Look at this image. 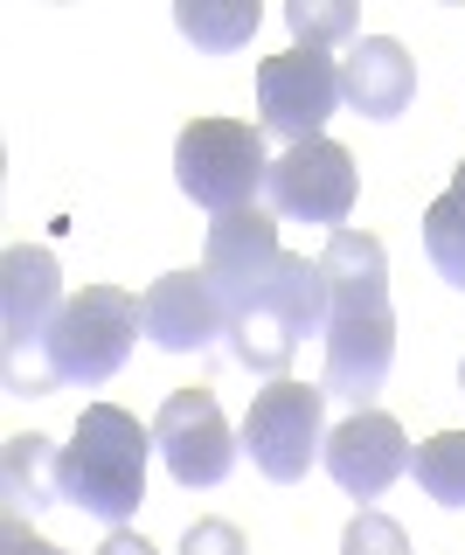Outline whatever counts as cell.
I'll return each mask as SVG.
<instances>
[{
	"mask_svg": "<svg viewBox=\"0 0 465 555\" xmlns=\"http://www.w3.org/2000/svg\"><path fill=\"white\" fill-rule=\"evenodd\" d=\"M326 278V361L320 389L354 410H375L396 361V312H389V250L369 230H334L320 250Z\"/></svg>",
	"mask_w": 465,
	"mask_h": 555,
	"instance_id": "1",
	"label": "cell"
},
{
	"mask_svg": "<svg viewBox=\"0 0 465 555\" xmlns=\"http://www.w3.org/2000/svg\"><path fill=\"white\" fill-rule=\"evenodd\" d=\"M146 459H153V424H140L118 403H91L77 416V438L56 459L63 500L105 528H126L146 500Z\"/></svg>",
	"mask_w": 465,
	"mask_h": 555,
	"instance_id": "2",
	"label": "cell"
},
{
	"mask_svg": "<svg viewBox=\"0 0 465 555\" xmlns=\"http://www.w3.org/2000/svg\"><path fill=\"white\" fill-rule=\"evenodd\" d=\"M306 334H326V278L320 257H279L271 285L230 320V361L279 382L292 369V354L306 347Z\"/></svg>",
	"mask_w": 465,
	"mask_h": 555,
	"instance_id": "3",
	"label": "cell"
},
{
	"mask_svg": "<svg viewBox=\"0 0 465 555\" xmlns=\"http://www.w3.org/2000/svg\"><path fill=\"white\" fill-rule=\"evenodd\" d=\"M63 306L70 299H63L56 257L14 243L0 257V361H8V396H49L56 389L42 347H49V326H56Z\"/></svg>",
	"mask_w": 465,
	"mask_h": 555,
	"instance_id": "4",
	"label": "cell"
},
{
	"mask_svg": "<svg viewBox=\"0 0 465 555\" xmlns=\"http://www.w3.org/2000/svg\"><path fill=\"white\" fill-rule=\"evenodd\" d=\"M175 181L181 195L209 216H230V208H257L271 181V153L264 132L244 126V118H195L175 139Z\"/></svg>",
	"mask_w": 465,
	"mask_h": 555,
	"instance_id": "5",
	"label": "cell"
},
{
	"mask_svg": "<svg viewBox=\"0 0 465 555\" xmlns=\"http://www.w3.org/2000/svg\"><path fill=\"white\" fill-rule=\"evenodd\" d=\"M132 340H140V299L118 285H83L49 326V375L56 389H98L126 369Z\"/></svg>",
	"mask_w": 465,
	"mask_h": 555,
	"instance_id": "6",
	"label": "cell"
},
{
	"mask_svg": "<svg viewBox=\"0 0 465 555\" xmlns=\"http://www.w3.org/2000/svg\"><path fill=\"white\" fill-rule=\"evenodd\" d=\"M236 438H244L250 465L271 486H299L306 473H313V459L326 451V389L320 382L279 375L271 389L250 396V416H244Z\"/></svg>",
	"mask_w": 465,
	"mask_h": 555,
	"instance_id": "7",
	"label": "cell"
},
{
	"mask_svg": "<svg viewBox=\"0 0 465 555\" xmlns=\"http://www.w3.org/2000/svg\"><path fill=\"white\" fill-rule=\"evenodd\" d=\"M340 63L326 49H299L271 56L257 69V132L285 139V146H306V139H326V118L340 112Z\"/></svg>",
	"mask_w": 465,
	"mask_h": 555,
	"instance_id": "8",
	"label": "cell"
},
{
	"mask_svg": "<svg viewBox=\"0 0 465 555\" xmlns=\"http://www.w3.org/2000/svg\"><path fill=\"white\" fill-rule=\"evenodd\" d=\"M354 153L340 139H306V146H285L271 160L264 181V208L279 222H326V230H348L354 208Z\"/></svg>",
	"mask_w": 465,
	"mask_h": 555,
	"instance_id": "9",
	"label": "cell"
},
{
	"mask_svg": "<svg viewBox=\"0 0 465 555\" xmlns=\"http://www.w3.org/2000/svg\"><path fill=\"white\" fill-rule=\"evenodd\" d=\"M153 451L167 459L175 486L195 493V486H222V479H230L244 438L222 424V410H216L209 389H175L160 403V416H153Z\"/></svg>",
	"mask_w": 465,
	"mask_h": 555,
	"instance_id": "10",
	"label": "cell"
},
{
	"mask_svg": "<svg viewBox=\"0 0 465 555\" xmlns=\"http://www.w3.org/2000/svg\"><path fill=\"white\" fill-rule=\"evenodd\" d=\"M279 216L271 208H230V216L209 222V243H202V278H209L222 320H236L257 292L279 271Z\"/></svg>",
	"mask_w": 465,
	"mask_h": 555,
	"instance_id": "11",
	"label": "cell"
},
{
	"mask_svg": "<svg viewBox=\"0 0 465 555\" xmlns=\"http://www.w3.org/2000/svg\"><path fill=\"white\" fill-rule=\"evenodd\" d=\"M320 465L334 473L340 493H354V500H383L389 486L410 473V438H403V424H396V416H383V410H354L348 424L326 430Z\"/></svg>",
	"mask_w": 465,
	"mask_h": 555,
	"instance_id": "12",
	"label": "cell"
},
{
	"mask_svg": "<svg viewBox=\"0 0 465 555\" xmlns=\"http://www.w3.org/2000/svg\"><path fill=\"white\" fill-rule=\"evenodd\" d=\"M140 334L167 354H209L216 340H230V320L202 271H167L140 292Z\"/></svg>",
	"mask_w": 465,
	"mask_h": 555,
	"instance_id": "13",
	"label": "cell"
},
{
	"mask_svg": "<svg viewBox=\"0 0 465 555\" xmlns=\"http://www.w3.org/2000/svg\"><path fill=\"white\" fill-rule=\"evenodd\" d=\"M340 98L354 104L361 118H403L410 98H417V63L403 56V42L396 35H361L348 49V63H340Z\"/></svg>",
	"mask_w": 465,
	"mask_h": 555,
	"instance_id": "14",
	"label": "cell"
},
{
	"mask_svg": "<svg viewBox=\"0 0 465 555\" xmlns=\"http://www.w3.org/2000/svg\"><path fill=\"white\" fill-rule=\"evenodd\" d=\"M56 459H63V451H49V438H36V430L8 438V451H0V493H8V514H42V507H56V500H63Z\"/></svg>",
	"mask_w": 465,
	"mask_h": 555,
	"instance_id": "15",
	"label": "cell"
},
{
	"mask_svg": "<svg viewBox=\"0 0 465 555\" xmlns=\"http://www.w3.org/2000/svg\"><path fill=\"white\" fill-rule=\"evenodd\" d=\"M257 22H264L257 0H181L175 8V28L195 49H209V56H236V49L257 35Z\"/></svg>",
	"mask_w": 465,
	"mask_h": 555,
	"instance_id": "16",
	"label": "cell"
},
{
	"mask_svg": "<svg viewBox=\"0 0 465 555\" xmlns=\"http://www.w3.org/2000/svg\"><path fill=\"white\" fill-rule=\"evenodd\" d=\"M410 473L438 507H465V430H438L410 451Z\"/></svg>",
	"mask_w": 465,
	"mask_h": 555,
	"instance_id": "17",
	"label": "cell"
},
{
	"mask_svg": "<svg viewBox=\"0 0 465 555\" xmlns=\"http://www.w3.org/2000/svg\"><path fill=\"white\" fill-rule=\"evenodd\" d=\"M424 250H430V264H438L444 285L465 292V202L452 195V188L424 208Z\"/></svg>",
	"mask_w": 465,
	"mask_h": 555,
	"instance_id": "18",
	"label": "cell"
},
{
	"mask_svg": "<svg viewBox=\"0 0 465 555\" xmlns=\"http://www.w3.org/2000/svg\"><path fill=\"white\" fill-rule=\"evenodd\" d=\"M285 28L299 35V49H334V42L354 35V8H348V0H292Z\"/></svg>",
	"mask_w": 465,
	"mask_h": 555,
	"instance_id": "19",
	"label": "cell"
},
{
	"mask_svg": "<svg viewBox=\"0 0 465 555\" xmlns=\"http://www.w3.org/2000/svg\"><path fill=\"white\" fill-rule=\"evenodd\" d=\"M340 555H410V534L396 528L389 514L361 507V514L348 520V534H340Z\"/></svg>",
	"mask_w": 465,
	"mask_h": 555,
	"instance_id": "20",
	"label": "cell"
},
{
	"mask_svg": "<svg viewBox=\"0 0 465 555\" xmlns=\"http://www.w3.org/2000/svg\"><path fill=\"white\" fill-rule=\"evenodd\" d=\"M181 555H250V548L230 520H195V528L181 534Z\"/></svg>",
	"mask_w": 465,
	"mask_h": 555,
	"instance_id": "21",
	"label": "cell"
},
{
	"mask_svg": "<svg viewBox=\"0 0 465 555\" xmlns=\"http://www.w3.org/2000/svg\"><path fill=\"white\" fill-rule=\"evenodd\" d=\"M0 555H63V548L42 542V534H28L22 514H8V528H0Z\"/></svg>",
	"mask_w": 465,
	"mask_h": 555,
	"instance_id": "22",
	"label": "cell"
},
{
	"mask_svg": "<svg viewBox=\"0 0 465 555\" xmlns=\"http://www.w3.org/2000/svg\"><path fill=\"white\" fill-rule=\"evenodd\" d=\"M98 555H160V548H153L146 534H132V528H112L105 542H98Z\"/></svg>",
	"mask_w": 465,
	"mask_h": 555,
	"instance_id": "23",
	"label": "cell"
},
{
	"mask_svg": "<svg viewBox=\"0 0 465 555\" xmlns=\"http://www.w3.org/2000/svg\"><path fill=\"white\" fill-rule=\"evenodd\" d=\"M452 195H458V202H465V160H458V167H452Z\"/></svg>",
	"mask_w": 465,
	"mask_h": 555,
	"instance_id": "24",
	"label": "cell"
},
{
	"mask_svg": "<svg viewBox=\"0 0 465 555\" xmlns=\"http://www.w3.org/2000/svg\"><path fill=\"white\" fill-rule=\"evenodd\" d=\"M458 389H465V361H458Z\"/></svg>",
	"mask_w": 465,
	"mask_h": 555,
	"instance_id": "25",
	"label": "cell"
}]
</instances>
